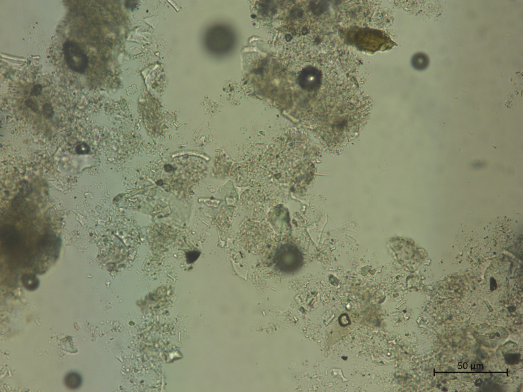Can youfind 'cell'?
<instances>
[{
    "label": "cell",
    "instance_id": "cell-1",
    "mask_svg": "<svg viewBox=\"0 0 523 392\" xmlns=\"http://www.w3.org/2000/svg\"><path fill=\"white\" fill-rule=\"evenodd\" d=\"M275 263L282 272L290 274L298 270L302 265V256L299 249L293 245H282L277 250Z\"/></svg>",
    "mask_w": 523,
    "mask_h": 392
},
{
    "label": "cell",
    "instance_id": "cell-2",
    "mask_svg": "<svg viewBox=\"0 0 523 392\" xmlns=\"http://www.w3.org/2000/svg\"><path fill=\"white\" fill-rule=\"evenodd\" d=\"M65 62L72 71L84 73L88 69L89 59L80 46L73 41H67L63 47Z\"/></svg>",
    "mask_w": 523,
    "mask_h": 392
},
{
    "label": "cell",
    "instance_id": "cell-3",
    "mask_svg": "<svg viewBox=\"0 0 523 392\" xmlns=\"http://www.w3.org/2000/svg\"><path fill=\"white\" fill-rule=\"evenodd\" d=\"M1 242L4 248L10 254L19 255L23 249L22 240L16 229L12 226H6L1 232Z\"/></svg>",
    "mask_w": 523,
    "mask_h": 392
},
{
    "label": "cell",
    "instance_id": "cell-4",
    "mask_svg": "<svg viewBox=\"0 0 523 392\" xmlns=\"http://www.w3.org/2000/svg\"><path fill=\"white\" fill-rule=\"evenodd\" d=\"M300 85L308 91H313L317 88L321 81L319 72L313 68H308L302 71L299 78Z\"/></svg>",
    "mask_w": 523,
    "mask_h": 392
},
{
    "label": "cell",
    "instance_id": "cell-5",
    "mask_svg": "<svg viewBox=\"0 0 523 392\" xmlns=\"http://www.w3.org/2000/svg\"><path fill=\"white\" fill-rule=\"evenodd\" d=\"M212 33L210 37H211L210 38L213 44L214 43V46H217L216 49H219L221 51L230 48L233 42V37L230 31L224 28H219L215 30L214 32Z\"/></svg>",
    "mask_w": 523,
    "mask_h": 392
},
{
    "label": "cell",
    "instance_id": "cell-6",
    "mask_svg": "<svg viewBox=\"0 0 523 392\" xmlns=\"http://www.w3.org/2000/svg\"><path fill=\"white\" fill-rule=\"evenodd\" d=\"M64 383L70 389H78L82 384V378L79 374L71 372L65 377Z\"/></svg>",
    "mask_w": 523,
    "mask_h": 392
},
{
    "label": "cell",
    "instance_id": "cell-7",
    "mask_svg": "<svg viewBox=\"0 0 523 392\" xmlns=\"http://www.w3.org/2000/svg\"><path fill=\"white\" fill-rule=\"evenodd\" d=\"M23 284L27 290L34 291L39 286V281L36 276L32 274H25L21 278Z\"/></svg>",
    "mask_w": 523,
    "mask_h": 392
},
{
    "label": "cell",
    "instance_id": "cell-8",
    "mask_svg": "<svg viewBox=\"0 0 523 392\" xmlns=\"http://www.w3.org/2000/svg\"><path fill=\"white\" fill-rule=\"evenodd\" d=\"M42 111L43 114L47 118H51L53 116V108L52 106L48 103H46L42 106Z\"/></svg>",
    "mask_w": 523,
    "mask_h": 392
},
{
    "label": "cell",
    "instance_id": "cell-9",
    "mask_svg": "<svg viewBox=\"0 0 523 392\" xmlns=\"http://www.w3.org/2000/svg\"><path fill=\"white\" fill-rule=\"evenodd\" d=\"M427 62L426 58L422 56H417L413 60L414 64L418 68H424L427 65Z\"/></svg>",
    "mask_w": 523,
    "mask_h": 392
},
{
    "label": "cell",
    "instance_id": "cell-10",
    "mask_svg": "<svg viewBox=\"0 0 523 392\" xmlns=\"http://www.w3.org/2000/svg\"><path fill=\"white\" fill-rule=\"evenodd\" d=\"M42 87L40 85H36L32 88L30 94L33 96H38L41 92Z\"/></svg>",
    "mask_w": 523,
    "mask_h": 392
}]
</instances>
